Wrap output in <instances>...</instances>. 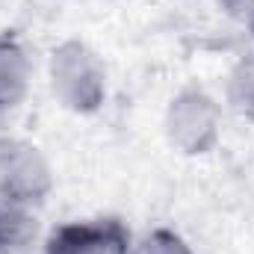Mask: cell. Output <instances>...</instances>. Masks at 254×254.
I'll use <instances>...</instances> for the list:
<instances>
[{"label":"cell","mask_w":254,"mask_h":254,"mask_svg":"<svg viewBox=\"0 0 254 254\" xmlns=\"http://www.w3.org/2000/svg\"><path fill=\"white\" fill-rule=\"evenodd\" d=\"M145 254H187V252H184V249H181V243H178L175 237H169V234H166V249H160V234H157L154 240H148Z\"/></svg>","instance_id":"cell-3"},{"label":"cell","mask_w":254,"mask_h":254,"mask_svg":"<svg viewBox=\"0 0 254 254\" xmlns=\"http://www.w3.org/2000/svg\"><path fill=\"white\" fill-rule=\"evenodd\" d=\"M33 228H30V219H24L18 210L0 204V252H18L24 249V243L30 240Z\"/></svg>","instance_id":"cell-2"},{"label":"cell","mask_w":254,"mask_h":254,"mask_svg":"<svg viewBox=\"0 0 254 254\" xmlns=\"http://www.w3.org/2000/svg\"><path fill=\"white\" fill-rule=\"evenodd\" d=\"M48 254H127V234L119 222L71 225L54 234Z\"/></svg>","instance_id":"cell-1"}]
</instances>
